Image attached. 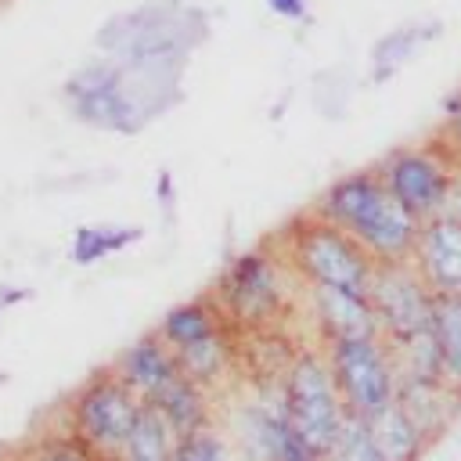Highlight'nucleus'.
Returning <instances> with one entry per match:
<instances>
[{
    "label": "nucleus",
    "instance_id": "obj_1",
    "mask_svg": "<svg viewBox=\"0 0 461 461\" xmlns=\"http://www.w3.org/2000/svg\"><path fill=\"white\" fill-rule=\"evenodd\" d=\"M205 40V14L180 4H144L104 22L97 47L119 61V68L137 86L151 119L180 101V72L191 50Z\"/></svg>",
    "mask_w": 461,
    "mask_h": 461
},
{
    "label": "nucleus",
    "instance_id": "obj_2",
    "mask_svg": "<svg viewBox=\"0 0 461 461\" xmlns=\"http://www.w3.org/2000/svg\"><path fill=\"white\" fill-rule=\"evenodd\" d=\"M310 209L342 227L375 263H403L414 256L421 220L389 191L378 166L342 173L317 194Z\"/></svg>",
    "mask_w": 461,
    "mask_h": 461
},
{
    "label": "nucleus",
    "instance_id": "obj_3",
    "mask_svg": "<svg viewBox=\"0 0 461 461\" xmlns=\"http://www.w3.org/2000/svg\"><path fill=\"white\" fill-rule=\"evenodd\" d=\"M303 281L295 277V270L288 267L285 252L274 245H256L238 252L220 281L212 285V295L220 303V310L227 313V321L234 324L238 335H252V331H267L277 328L281 317L292 313L295 295H299Z\"/></svg>",
    "mask_w": 461,
    "mask_h": 461
},
{
    "label": "nucleus",
    "instance_id": "obj_4",
    "mask_svg": "<svg viewBox=\"0 0 461 461\" xmlns=\"http://www.w3.org/2000/svg\"><path fill=\"white\" fill-rule=\"evenodd\" d=\"M274 245L285 252L288 267L295 270V277L306 288H339V292H353V295L371 292V277H375L378 263L342 227L328 223L313 209L295 216L277 234Z\"/></svg>",
    "mask_w": 461,
    "mask_h": 461
},
{
    "label": "nucleus",
    "instance_id": "obj_5",
    "mask_svg": "<svg viewBox=\"0 0 461 461\" xmlns=\"http://www.w3.org/2000/svg\"><path fill=\"white\" fill-rule=\"evenodd\" d=\"M140 407L144 400L108 364L90 378H83L72 389V396L61 403V429L72 432L101 461H115Z\"/></svg>",
    "mask_w": 461,
    "mask_h": 461
},
{
    "label": "nucleus",
    "instance_id": "obj_6",
    "mask_svg": "<svg viewBox=\"0 0 461 461\" xmlns=\"http://www.w3.org/2000/svg\"><path fill=\"white\" fill-rule=\"evenodd\" d=\"M321 349H324V360L331 367V378H335V389L342 396L346 414L367 421L396 400L400 364L378 331L375 335L324 339Z\"/></svg>",
    "mask_w": 461,
    "mask_h": 461
},
{
    "label": "nucleus",
    "instance_id": "obj_7",
    "mask_svg": "<svg viewBox=\"0 0 461 461\" xmlns=\"http://www.w3.org/2000/svg\"><path fill=\"white\" fill-rule=\"evenodd\" d=\"M277 385H281V400H285L292 429L324 457V450L335 443V436L346 421V407L335 389V378H331L321 342L295 349L292 360L285 364Z\"/></svg>",
    "mask_w": 461,
    "mask_h": 461
},
{
    "label": "nucleus",
    "instance_id": "obj_8",
    "mask_svg": "<svg viewBox=\"0 0 461 461\" xmlns=\"http://www.w3.org/2000/svg\"><path fill=\"white\" fill-rule=\"evenodd\" d=\"M61 97L79 122H86L94 130H108V133H137L151 119L137 86L119 68V61L108 54L76 68L65 79Z\"/></svg>",
    "mask_w": 461,
    "mask_h": 461
},
{
    "label": "nucleus",
    "instance_id": "obj_9",
    "mask_svg": "<svg viewBox=\"0 0 461 461\" xmlns=\"http://www.w3.org/2000/svg\"><path fill=\"white\" fill-rule=\"evenodd\" d=\"M461 162L450 151L447 140H425V144H403L389 151L378 162L382 180L389 191L425 223L447 209V194L454 187Z\"/></svg>",
    "mask_w": 461,
    "mask_h": 461
},
{
    "label": "nucleus",
    "instance_id": "obj_10",
    "mask_svg": "<svg viewBox=\"0 0 461 461\" xmlns=\"http://www.w3.org/2000/svg\"><path fill=\"white\" fill-rule=\"evenodd\" d=\"M367 299L375 310L378 335L389 342V349H400L432 331V288L411 259L378 263Z\"/></svg>",
    "mask_w": 461,
    "mask_h": 461
},
{
    "label": "nucleus",
    "instance_id": "obj_11",
    "mask_svg": "<svg viewBox=\"0 0 461 461\" xmlns=\"http://www.w3.org/2000/svg\"><path fill=\"white\" fill-rule=\"evenodd\" d=\"M411 263L418 267L432 295H461V223L447 212L425 220Z\"/></svg>",
    "mask_w": 461,
    "mask_h": 461
},
{
    "label": "nucleus",
    "instance_id": "obj_12",
    "mask_svg": "<svg viewBox=\"0 0 461 461\" xmlns=\"http://www.w3.org/2000/svg\"><path fill=\"white\" fill-rule=\"evenodd\" d=\"M396 403L407 411V418L418 425V432L429 443H436L461 414V389H454L439 375H400Z\"/></svg>",
    "mask_w": 461,
    "mask_h": 461
},
{
    "label": "nucleus",
    "instance_id": "obj_13",
    "mask_svg": "<svg viewBox=\"0 0 461 461\" xmlns=\"http://www.w3.org/2000/svg\"><path fill=\"white\" fill-rule=\"evenodd\" d=\"M115 375L144 400V403H155L184 371L173 357V349L158 339V331L151 328L148 335H140L133 346H126L115 360H112Z\"/></svg>",
    "mask_w": 461,
    "mask_h": 461
},
{
    "label": "nucleus",
    "instance_id": "obj_14",
    "mask_svg": "<svg viewBox=\"0 0 461 461\" xmlns=\"http://www.w3.org/2000/svg\"><path fill=\"white\" fill-rule=\"evenodd\" d=\"M303 310L317 331V342L339 335H375V310L367 295L339 292V288H306L303 285Z\"/></svg>",
    "mask_w": 461,
    "mask_h": 461
},
{
    "label": "nucleus",
    "instance_id": "obj_15",
    "mask_svg": "<svg viewBox=\"0 0 461 461\" xmlns=\"http://www.w3.org/2000/svg\"><path fill=\"white\" fill-rule=\"evenodd\" d=\"M216 393L209 389V385H202V382H194V378H187V375H180L151 407L173 425V432L184 439V436H191V432H198V429H205V425H212L216 421Z\"/></svg>",
    "mask_w": 461,
    "mask_h": 461
},
{
    "label": "nucleus",
    "instance_id": "obj_16",
    "mask_svg": "<svg viewBox=\"0 0 461 461\" xmlns=\"http://www.w3.org/2000/svg\"><path fill=\"white\" fill-rule=\"evenodd\" d=\"M439 36V22H407L400 29H389L375 47H371V83L393 79L425 43Z\"/></svg>",
    "mask_w": 461,
    "mask_h": 461
},
{
    "label": "nucleus",
    "instance_id": "obj_17",
    "mask_svg": "<svg viewBox=\"0 0 461 461\" xmlns=\"http://www.w3.org/2000/svg\"><path fill=\"white\" fill-rule=\"evenodd\" d=\"M367 429H371V439H375L382 461H418L432 447L396 400L389 407H382L375 418H367Z\"/></svg>",
    "mask_w": 461,
    "mask_h": 461
},
{
    "label": "nucleus",
    "instance_id": "obj_18",
    "mask_svg": "<svg viewBox=\"0 0 461 461\" xmlns=\"http://www.w3.org/2000/svg\"><path fill=\"white\" fill-rule=\"evenodd\" d=\"M176 443H180V436L173 432V425L151 403H144L133 429L126 432L115 461H173Z\"/></svg>",
    "mask_w": 461,
    "mask_h": 461
},
{
    "label": "nucleus",
    "instance_id": "obj_19",
    "mask_svg": "<svg viewBox=\"0 0 461 461\" xmlns=\"http://www.w3.org/2000/svg\"><path fill=\"white\" fill-rule=\"evenodd\" d=\"M432 342L439 375L461 389V295H432Z\"/></svg>",
    "mask_w": 461,
    "mask_h": 461
},
{
    "label": "nucleus",
    "instance_id": "obj_20",
    "mask_svg": "<svg viewBox=\"0 0 461 461\" xmlns=\"http://www.w3.org/2000/svg\"><path fill=\"white\" fill-rule=\"evenodd\" d=\"M140 227H115V223H94V227H79L72 234L68 245V259L79 267H90L97 259H108L122 249H130L133 241H140Z\"/></svg>",
    "mask_w": 461,
    "mask_h": 461
},
{
    "label": "nucleus",
    "instance_id": "obj_21",
    "mask_svg": "<svg viewBox=\"0 0 461 461\" xmlns=\"http://www.w3.org/2000/svg\"><path fill=\"white\" fill-rule=\"evenodd\" d=\"M321 461H382V454H378V447H375V439H371L367 421L346 414V421H342L335 443L324 450Z\"/></svg>",
    "mask_w": 461,
    "mask_h": 461
},
{
    "label": "nucleus",
    "instance_id": "obj_22",
    "mask_svg": "<svg viewBox=\"0 0 461 461\" xmlns=\"http://www.w3.org/2000/svg\"><path fill=\"white\" fill-rule=\"evenodd\" d=\"M22 461H101V457L90 454L72 432H65V429L58 425V429L40 432V436L25 447Z\"/></svg>",
    "mask_w": 461,
    "mask_h": 461
},
{
    "label": "nucleus",
    "instance_id": "obj_23",
    "mask_svg": "<svg viewBox=\"0 0 461 461\" xmlns=\"http://www.w3.org/2000/svg\"><path fill=\"white\" fill-rule=\"evenodd\" d=\"M443 140L450 144V151H454L457 162H461V94H454V97L443 104Z\"/></svg>",
    "mask_w": 461,
    "mask_h": 461
},
{
    "label": "nucleus",
    "instance_id": "obj_24",
    "mask_svg": "<svg viewBox=\"0 0 461 461\" xmlns=\"http://www.w3.org/2000/svg\"><path fill=\"white\" fill-rule=\"evenodd\" d=\"M267 7H270L277 18L299 22V18H306V11H310V0H267Z\"/></svg>",
    "mask_w": 461,
    "mask_h": 461
},
{
    "label": "nucleus",
    "instance_id": "obj_25",
    "mask_svg": "<svg viewBox=\"0 0 461 461\" xmlns=\"http://www.w3.org/2000/svg\"><path fill=\"white\" fill-rule=\"evenodd\" d=\"M443 212L461 223V169H457V176H454V187H450V194H447V209H443Z\"/></svg>",
    "mask_w": 461,
    "mask_h": 461
},
{
    "label": "nucleus",
    "instance_id": "obj_26",
    "mask_svg": "<svg viewBox=\"0 0 461 461\" xmlns=\"http://www.w3.org/2000/svg\"><path fill=\"white\" fill-rule=\"evenodd\" d=\"M158 198H162V205H173V176L169 173H158Z\"/></svg>",
    "mask_w": 461,
    "mask_h": 461
},
{
    "label": "nucleus",
    "instance_id": "obj_27",
    "mask_svg": "<svg viewBox=\"0 0 461 461\" xmlns=\"http://www.w3.org/2000/svg\"><path fill=\"white\" fill-rule=\"evenodd\" d=\"M29 292H11V285H0V313L7 310V306H14V303H22Z\"/></svg>",
    "mask_w": 461,
    "mask_h": 461
}]
</instances>
